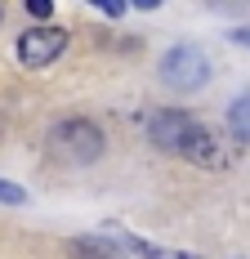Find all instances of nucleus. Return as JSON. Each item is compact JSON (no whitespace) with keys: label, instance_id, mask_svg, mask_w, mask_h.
Here are the masks:
<instances>
[{"label":"nucleus","instance_id":"8","mask_svg":"<svg viewBox=\"0 0 250 259\" xmlns=\"http://www.w3.org/2000/svg\"><path fill=\"white\" fill-rule=\"evenodd\" d=\"M0 201H5V206H23L27 192L18 188V183H5V179H0Z\"/></svg>","mask_w":250,"mask_h":259},{"label":"nucleus","instance_id":"2","mask_svg":"<svg viewBox=\"0 0 250 259\" xmlns=\"http://www.w3.org/2000/svg\"><path fill=\"white\" fill-rule=\"evenodd\" d=\"M161 80H165L170 90H179V94L201 90V85L210 80V58H205V50L192 45V40L165 50V58H161Z\"/></svg>","mask_w":250,"mask_h":259},{"label":"nucleus","instance_id":"7","mask_svg":"<svg viewBox=\"0 0 250 259\" xmlns=\"http://www.w3.org/2000/svg\"><path fill=\"white\" fill-rule=\"evenodd\" d=\"M228 125H232V134H237L241 143H250V94L232 99V107H228Z\"/></svg>","mask_w":250,"mask_h":259},{"label":"nucleus","instance_id":"9","mask_svg":"<svg viewBox=\"0 0 250 259\" xmlns=\"http://www.w3.org/2000/svg\"><path fill=\"white\" fill-rule=\"evenodd\" d=\"M27 14H31V18H50L54 5H50V0H27Z\"/></svg>","mask_w":250,"mask_h":259},{"label":"nucleus","instance_id":"3","mask_svg":"<svg viewBox=\"0 0 250 259\" xmlns=\"http://www.w3.org/2000/svg\"><path fill=\"white\" fill-rule=\"evenodd\" d=\"M148 134H152V143H156L161 152L188 156V148H192V134H197V121H192L188 112H179V107H161V112H152Z\"/></svg>","mask_w":250,"mask_h":259},{"label":"nucleus","instance_id":"6","mask_svg":"<svg viewBox=\"0 0 250 259\" xmlns=\"http://www.w3.org/2000/svg\"><path fill=\"white\" fill-rule=\"evenodd\" d=\"M67 250H72V259H125V250L107 237H72Z\"/></svg>","mask_w":250,"mask_h":259},{"label":"nucleus","instance_id":"12","mask_svg":"<svg viewBox=\"0 0 250 259\" xmlns=\"http://www.w3.org/2000/svg\"><path fill=\"white\" fill-rule=\"evenodd\" d=\"M0 18H5V9H0Z\"/></svg>","mask_w":250,"mask_h":259},{"label":"nucleus","instance_id":"11","mask_svg":"<svg viewBox=\"0 0 250 259\" xmlns=\"http://www.w3.org/2000/svg\"><path fill=\"white\" fill-rule=\"evenodd\" d=\"M232 40H241V45H250V27H241V31H232Z\"/></svg>","mask_w":250,"mask_h":259},{"label":"nucleus","instance_id":"10","mask_svg":"<svg viewBox=\"0 0 250 259\" xmlns=\"http://www.w3.org/2000/svg\"><path fill=\"white\" fill-rule=\"evenodd\" d=\"M99 9L107 14V18H121L125 14V5H116V0H99Z\"/></svg>","mask_w":250,"mask_h":259},{"label":"nucleus","instance_id":"1","mask_svg":"<svg viewBox=\"0 0 250 259\" xmlns=\"http://www.w3.org/2000/svg\"><path fill=\"white\" fill-rule=\"evenodd\" d=\"M103 130L94 121H85V116H72V121H58L50 130V148L63 161H72V165H90V161H99L103 156Z\"/></svg>","mask_w":250,"mask_h":259},{"label":"nucleus","instance_id":"5","mask_svg":"<svg viewBox=\"0 0 250 259\" xmlns=\"http://www.w3.org/2000/svg\"><path fill=\"white\" fill-rule=\"evenodd\" d=\"M188 161H197V165H205V170H215V165H228L224 139H219L215 130L197 125V134H192V148H188Z\"/></svg>","mask_w":250,"mask_h":259},{"label":"nucleus","instance_id":"4","mask_svg":"<svg viewBox=\"0 0 250 259\" xmlns=\"http://www.w3.org/2000/svg\"><path fill=\"white\" fill-rule=\"evenodd\" d=\"M63 50H67V31L63 27H27L18 36V63L23 67H50Z\"/></svg>","mask_w":250,"mask_h":259}]
</instances>
